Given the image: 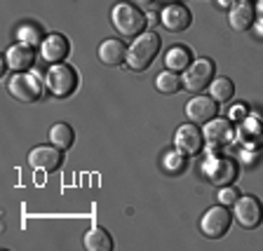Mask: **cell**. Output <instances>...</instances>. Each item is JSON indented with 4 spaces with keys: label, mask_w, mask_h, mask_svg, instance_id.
Masks as SVG:
<instances>
[{
    "label": "cell",
    "mask_w": 263,
    "mask_h": 251,
    "mask_svg": "<svg viewBox=\"0 0 263 251\" xmlns=\"http://www.w3.org/2000/svg\"><path fill=\"white\" fill-rule=\"evenodd\" d=\"M7 92L12 94V99L22 101V104H35V101L43 96L45 85L38 73L22 71L7 80Z\"/></svg>",
    "instance_id": "obj_4"
},
{
    "label": "cell",
    "mask_w": 263,
    "mask_h": 251,
    "mask_svg": "<svg viewBox=\"0 0 263 251\" xmlns=\"http://www.w3.org/2000/svg\"><path fill=\"white\" fill-rule=\"evenodd\" d=\"M200 174L214 188H226L233 186V181L237 179V164L230 158H219V155H209L200 164Z\"/></svg>",
    "instance_id": "obj_3"
},
{
    "label": "cell",
    "mask_w": 263,
    "mask_h": 251,
    "mask_svg": "<svg viewBox=\"0 0 263 251\" xmlns=\"http://www.w3.org/2000/svg\"><path fill=\"white\" fill-rule=\"evenodd\" d=\"M256 22V7L249 0H237L228 10V24L233 31H249Z\"/></svg>",
    "instance_id": "obj_15"
},
{
    "label": "cell",
    "mask_w": 263,
    "mask_h": 251,
    "mask_svg": "<svg viewBox=\"0 0 263 251\" xmlns=\"http://www.w3.org/2000/svg\"><path fill=\"white\" fill-rule=\"evenodd\" d=\"M160 24L170 33H181V31H186V28H191L193 14L188 12V7L179 5V3H170L162 10V14H160Z\"/></svg>",
    "instance_id": "obj_13"
},
{
    "label": "cell",
    "mask_w": 263,
    "mask_h": 251,
    "mask_svg": "<svg viewBox=\"0 0 263 251\" xmlns=\"http://www.w3.org/2000/svg\"><path fill=\"white\" fill-rule=\"evenodd\" d=\"M174 146H176V150H181L186 158L188 155H197L200 150H202V146H204L202 129H197V125H193V122L181 125L179 129H176Z\"/></svg>",
    "instance_id": "obj_10"
},
{
    "label": "cell",
    "mask_w": 263,
    "mask_h": 251,
    "mask_svg": "<svg viewBox=\"0 0 263 251\" xmlns=\"http://www.w3.org/2000/svg\"><path fill=\"white\" fill-rule=\"evenodd\" d=\"M230 223H233V214L228 211L226 204L209 207L207 211L202 214V219H200V233H202L207 240H221L230 230Z\"/></svg>",
    "instance_id": "obj_7"
},
{
    "label": "cell",
    "mask_w": 263,
    "mask_h": 251,
    "mask_svg": "<svg viewBox=\"0 0 263 251\" xmlns=\"http://www.w3.org/2000/svg\"><path fill=\"white\" fill-rule=\"evenodd\" d=\"M64 162V155L57 146H35L28 153V164L31 169H38V171H54L61 167Z\"/></svg>",
    "instance_id": "obj_11"
},
{
    "label": "cell",
    "mask_w": 263,
    "mask_h": 251,
    "mask_svg": "<svg viewBox=\"0 0 263 251\" xmlns=\"http://www.w3.org/2000/svg\"><path fill=\"white\" fill-rule=\"evenodd\" d=\"M209 96L216 101V104H228L230 99L235 96V85L228 78H214L212 85H209Z\"/></svg>",
    "instance_id": "obj_21"
},
{
    "label": "cell",
    "mask_w": 263,
    "mask_h": 251,
    "mask_svg": "<svg viewBox=\"0 0 263 251\" xmlns=\"http://www.w3.org/2000/svg\"><path fill=\"white\" fill-rule=\"evenodd\" d=\"M110 22H113V28L118 31V35L137 38L148 26V16L137 5H132V3H118L110 10Z\"/></svg>",
    "instance_id": "obj_2"
},
{
    "label": "cell",
    "mask_w": 263,
    "mask_h": 251,
    "mask_svg": "<svg viewBox=\"0 0 263 251\" xmlns=\"http://www.w3.org/2000/svg\"><path fill=\"white\" fill-rule=\"evenodd\" d=\"M16 35H19V43L40 45V28L35 26V24H24V26L16 31Z\"/></svg>",
    "instance_id": "obj_25"
},
{
    "label": "cell",
    "mask_w": 263,
    "mask_h": 251,
    "mask_svg": "<svg viewBox=\"0 0 263 251\" xmlns=\"http://www.w3.org/2000/svg\"><path fill=\"white\" fill-rule=\"evenodd\" d=\"M45 87L54 94L57 99L71 96L78 89V73L68 64H52L45 73Z\"/></svg>",
    "instance_id": "obj_5"
},
{
    "label": "cell",
    "mask_w": 263,
    "mask_h": 251,
    "mask_svg": "<svg viewBox=\"0 0 263 251\" xmlns=\"http://www.w3.org/2000/svg\"><path fill=\"white\" fill-rule=\"evenodd\" d=\"M139 3H143V5H148V3H151V0H139Z\"/></svg>",
    "instance_id": "obj_30"
},
{
    "label": "cell",
    "mask_w": 263,
    "mask_h": 251,
    "mask_svg": "<svg viewBox=\"0 0 263 251\" xmlns=\"http://www.w3.org/2000/svg\"><path fill=\"white\" fill-rule=\"evenodd\" d=\"M146 16H148V24H151V26H153L155 22H158V19H155V12H148Z\"/></svg>",
    "instance_id": "obj_29"
},
{
    "label": "cell",
    "mask_w": 263,
    "mask_h": 251,
    "mask_svg": "<svg viewBox=\"0 0 263 251\" xmlns=\"http://www.w3.org/2000/svg\"><path fill=\"white\" fill-rule=\"evenodd\" d=\"M235 3H237V0H219V5H221V7H228V10L235 5Z\"/></svg>",
    "instance_id": "obj_28"
},
{
    "label": "cell",
    "mask_w": 263,
    "mask_h": 251,
    "mask_svg": "<svg viewBox=\"0 0 263 251\" xmlns=\"http://www.w3.org/2000/svg\"><path fill=\"white\" fill-rule=\"evenodd\" d=\"M256 19H258V24H261V28H263V0H258V5H256Z\"/></svg>",
    "instance_id": "obj_27"
},
{
    "label": "cell",
    "mask_w": 263,
    "mask_h": 251,
    "mask_svg": "<svg viewBox=\"0 0 263 251\" xmlns=\"http://www.w3.org/2000/svg\"><path fill=\"white\" fill-rule=\"evenodd\" d=\"M237 190L235 188H230V186H226V188H221V192H219V202L221 204H226V207H233V204L237 202Z\"/></svg>",
    "instance_id": "obj_26"
},
{
    "label": "cell",
    "mask_w": 263,
    "mask_h": 251,
    "mask_svg": "<svg viewBox=\"0 0 263 251\" xmlns=\"http://www.w3.org/2000/svg\"><path fill=\"white\" fill-rule=\"evenodd\" d=\"M202 137L209 148H223L233 141L235 131H233L230 120H226V118H214V120L202 125Z\"/></svg>",
    "instance_id": "obj_9"
},
{
    "label": "cell",
    "mask_w": 263,
    "mask_h": 251,
    "mask_svg": "<svg viewBox=\"0 0 263 251\" xmlns=\"http://www.w3.org/2000/svg\"><path fill=\"white\" fill-rule=\"evenodd\" d=\"M240 137L247 146H258L263 143V125L258 120H245L240 127Z\"/></svg>",
    "instance_id": "obj_23"
},
{
    "label": "cell",
    "mask_w": 263,
    "mask_h": 251,
    "mask_svg": "<svg viewBox=\"0 0 263 251\" xmlns=\"http://www.w3.org/2000/svg\"><path fill=\"white\" fill-rule=\"evenodd\" d=\"M82 244H85L87 251H110L113 249V237H110L104 228L94 225V228H89L87 233H85Z\"/></svg>",
    "instance_id": "obj_19"
},
{
    "label": "cell",
    "mask_w": 263,
    "mask_h": 251,
    "mask_svg": "<svg viewBox=\"0 0 263 251\" xmlns=\"http://www.w3.org/2000/svg\"><path fill=\"white\" fill-rule=\"evenodd\" d=\"M68 52H71V43L61 33H52V35L43 38V43H40V59L47 61L49 66L61 64L68 56Z\"/></svg>",
    "instance_id": "obj_12"
},
{
    "label": "cell",
    "mask_w": 263,
    "mask_h": 251,
    "mask_svg": "<svg viewBox=\"0 0 263 251\" xmlns=\"http://www.w3.org/2000/svg\"><path fill=\"white\" fill-rule=\"evenodd\" d=\"M167 3H176V0H167Z\"/></svg>",
    "instance_id": "obj_31"
},
{
    "label": "cell",
    "mask_w": 263,
    "mask_h": 251,
    "mask_svg": "<svg viewBox=\"0 0 263 251\" xmlns=\"http://www.w3.org/2000/svg\"><path fill=\"white\" fill-rule=\"evenodd\" d=\"M160 47H162V38L155 31H146L141 35H137L127 47V61H125L127 68L134 73L146 71L148 66L155 61Z\"/></svg>",
    "instance_id": "obj_1"
},
{
    "label": "cell",
    "mask_w": 263,
    "mask_h": 251,
    "mask_svg": "<svg viewBox=\"0 0 263 251\" xmlns=\"http://www.w3.org/2000/svg\"><path fill=\"white\" fill-rule=\"evenodd\" d=\"M162 167L167 174H179V171H183V167H186V155L181 153V150H170V153L162 158Z\"/></svg>",
    "instance_id": "obj_24"
},
{
    "label": "cell",
    "mask_w": 263,
    "mask_h": 251,
    "mask_svg": "<svg viewBox=\"0 0 263 251\" xmlns=\"http://www.w3.org/2000/svg\"><path fill=\"white\" fill-rule=\"evenodd\" d=\"M214 71H216V66H214L212 59H195L186 71H183L181 82H183V87L191 94H202L204 89H209V85H212Z\"/></svg>",
    "instance_id": "obj_6"
},
{
    "label": "cell",
    "mask_w": 263,
    "mask_h": 251,
    "mask_svg": "<svg viewBox=\"0 0 263 251\" xmlns=\"http://www.w3.org/2000/svg\"><path fill=\"white\" fill-rule=\"evenodd\" d=\"M99 61L104 66H120L127 61V47L122 40L118 38H110V40H104L99 45Z\"/></svg>",
    "instance_id": "obj_17"
},
{
    "label": "cell",
    "mask_w": 263,
    "mask_h": 251,
    "mask_svg": "<svg viewBox=\"0 0 263 251\" xmlns=\"http://www.w3.org/2000/svg\"><path fill=\"white\" fill-rule=\"evenodd\" d=\"M5 61H7V68L14 73H22V71H28L33 64H35V52H33V45H26V43H16L7 49L5 54Z\"/></svg>",
    "instance_id": "obj_16"
},
{
    "label": "cell",
    "mask_w": 263,
    "mask_h": 251,
    "mask_svg": "<svg viewBox=\"0 0 263 251\" xmlns=\"http://www.w3.org/2000/svg\"><path fill=\"white\" fill-rule=\"evenodd\" d=\"M191 49L183 47V45H174V47L167 49V54H164V68H170L174 73H181L186 71L188 66L193 64L191 61Z\"/></svg>",
    "instance_id": "obj_18"
},
{
    "label": "cell",
    "mask_w": 263,
    "mask_h": 251,
    "mask_svg": "<svg viewBox=\"0 0 263 251\" xmlns=\"http://www.w3.org/2000/svg\"><path fill=\"white\" fill-rule=\"evenodd\" d=\"M49 141H52V146L59 148V150H68V148L73 146V141H76V134H73L71 125L57 122V125H52V129H49Z\"/></svg>",
    "instance_id": "obj_20"
},
{
    "label": "cell",
    "mask_w": 263,
    "mask_h": 251,
    "mask_svg": "<svg viewBox=\"0 0 263 251\" xmlns=\"http://www.w3.org/2000/svg\"><path fill=\"white\" fill-rule=\"evenodd\" d=\"M216 113H219V108H216V101L212 96L197 94V96H193L186 104V115L193 125H204V122L214 120Z\"/></svg>",
    "instance_id": "obj_14"
},
{
    "label": "cell",
    "mask_w": 263,
    "mask_h": 251,
    "mask_svg": "<svg viewBox=\"0 0 263 251\" xmlns=\"http://www.w3.org/2000/svg\"><path fill=\"white\" fill-rule=\"evenodd\" d=\"M235 209V219L245 230H254L263 223V204L254 195H240L237 202L233 204Z\"/></svg>",
    "instance_id": "obj_8"
},
{
    "label": "cell",
    "mask_w": 263,
    "mask_h": 251,
    "mask_svg": "<svg viewBox=\"0 0 263 251\" xmlns=\"http://www.w3.org/2000/svg\"><path fill=\"white\" fill-rule=\"evenodd\" d=\"M155 87H158V92H162V94H176L181 87H183V82H181V75H176V73L170 71V68H164V71L158 73V78H155Z\"/></svg>",
    "instance_id": "obj_22"
}]
</instances>
